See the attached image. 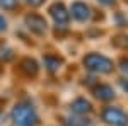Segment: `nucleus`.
Returning a JSON list of instances; mask_svg holds the SVG:
<instances>
[{
  "label": "nucleus",
  "mask_w": 128,
  "mask_h": 126,
  "mask_svg": "<svg viewBox=\"0 0 128 126\" xmlns=\"http://www.w3.org/2000/svg\"><path fill=\"white\" fill-rule=\"evenodd\" d=\"M12 125L14 126H36L40 123V118L36 114V109L29 102H19L12 109Z\"/></svg>",
  "instance_id": "f257e3e1"
},
{
  "label": "nucleus",
  "mask_w": 128,
  "mask_h": 126,
  "mask_svg": "<svg viewBox=\"0 0 128 126\" xmlns=\"http://www.w3.org/2000/svg\"><path fill=\"white\" fill-rule=\"evenodd\" d=\"M84 67L94 72V73H109L113 72V61L104 56V55H99V53H89L87 56L84 58Z\"/></svg>",
  "instance_id": "f03ea898"
},
{
  "label": "nucleus",
  "mask_w": 128,
  "mask_h": 126,
  "mask_svg": "<svg viewBox=\"0 0 128 126\" xmlns=\"http://www.w3.org/2000/svg\"><path fill=\"white\" fill-rule=\"evenodd\" d=\"M101 118L109 126H128V114L120 107H104Z\"/></svg>",
  "instance_id": "7ed1b4c3"
},
{
  "label": "nucleus",
  "mask_w": 128,
  "mask_h": 126,
  "mask_svg": "<svg viewBox=\"0 0 128 126\" xmlns=\"http://www.w3.org/2000/svg\"><path fill=\"white\" fill-rule=\"evenodd\" d=\"M50 15L53 17V20L56 22V26H60V27L67 26V22H68V19H70L68 10L65 9V5L60 3V2H55V3L50 7Z\"/></svg>",
  "instance_id": "20e7f679"
},
{
  "label": "nucleus",
  "mask_w": 128,
  "mask_h": 126,
  "mask_svg": "<svg viewBox=\"0 0 128 126\" xmlns=\"http://www.w3.org/2000/svg\"><path fill=\"white\" fill-rule=\"evenodd\" d=\"M26 26L32 32H36V34H44L46 27H48L44 17H41L40 14H29V15H26Z\"/></svg>",
  "instance_id": "39448f33"
},
{
  "label": "nucleus",
  "mask_w": 128,
  "mask_h": 126,
  "mask_svg": "<svg viewBox=\"0 0 128 126\" xmlns=\"http://www.w3.org/2000/svg\"><path fill=\"white\" fill-rule=\"evenodd\" d=\"M70 12H72V17L80 20V22H84L90 17V7L84 2H74L70 7Z\"/></svg>",
  "instance_id": "423d86ee"
},
{
  "label": "nucleus",
  "mask_w": 128,
  "mask_h": 126,
  "mask_svg": "<svg viewBox=\"0 0 128 126\" xmlns=\"http://www.w3.org/2000/svg\"><path fill=\"white\" fill-rule=\"evenodd\" d=\"M70 109H72V113L75 116H86V114H89L92 111V104L89 102L86 97H79V99H75L70 104Z\"/></svg>",
  "instance_id": "0eeeda50"
},
{
  "label": "nucleus",
  "mask_w": 128,
  "mask_h": 126,
  "mask_svg": "<svg viewBox=\"0 0 128 126\" xmlns=\"http://www.w3.org/2000/svg\"><path fill=\"white\" fill-rule=\"evenodd\" d=\"M94 96L99 101H111V99H114V90L106 84H101V85L94 87Z\"/></svg>",
  "instance_id": "6e6552de"
},
{
  "label": "nucleus",
  "mask_w": 128,
  "mask_h": 126,
  "mask_svg": "<svg viewBox=\"0 0 128 126\" xmlns=\"http://www.w3.org/2000/svg\"><path fill=\"white\" fill-rule=\"evenodd\" d=\"M20 70H22L26 75H29V77H36L40 67H38V63H36L32 58H24L22 61H20Z\"/></svg>",
  "instance_id": "1a4fd4ad"
},
{
  "label": "nucleus",
  "mask_w": 128,
  "mask_h": 126,
  "mask_svg": "<svg viewBox=\"0 0 128 126\" xmlns=\"http://www.w3.org/2000/svg\"><path fill=\"white\" fill-rule=\"evenodd\" d=\"M43 63H44L48 72H58L60 67H62V60L58 56H53V55H46L43 58Z\"/></svg>",
  "instance_id": "9d476101"
},
{
  "label": "nucleus",
  "mask_w": 128,
  "mask_h": 126,
  "mask_svg": "<svg viewBox=\"0 0 128 126\" xmlns=\"http://www.w3.org/2000/svg\"><path fill=\"white\" fill-rule=\"evenodd\" d=\"M65 125L67 126H90V121L82 116H67L65 118Z\"/></svg>",
  "instance_id": "9b49d317"
},
{
  "label": "nucleus",
  "mask_w": 128,
  "mask_h": 126,
  "mask_svg": "<svg viewBox=\"0 0 128 126\" xmlns=\"http://www.w3.org/2000/svg\"><path fill=\"white\" fill-rule=\"evenodd\" d=\"M19 5V0H0V9L4 10H14Z\"/></svg>",
  "instance_id": "f8f14e48"
},
{
  "label": "nucleus",
  "mask_w": 128,
  "mask_h": 126,
  "mask_svg": "<svg viewBox=\"0 0 128 126\" xmlns=\"http://www.w3.org/2000/svg\"><path fill=\"white\" fill-rule=\"evenodd\" d=\"M0 56H2L4 60H12V58H14V51L9 49V48H5V49L0 51Z\"/></svg>",
  "instance_id": "ddd939ff"
},
{
  "label": "nucleus",
  "mask_w": 128,
  "mask_h": 126,
  "mask_svg": "<svg viewBox=\"0 0 128 126\" xmlns=\"http://www.w3.org/2000/svg\"><path fill=\"white\" fill-rule=\"evenodd\" d=\"M120 70L123 72V75L128 77V58H123L121 61H120Z\"/></svg>",
  "instance_id": "4468645a"
},
{
  "label": "nucleus",
  "mask_w": 128,
  "mask_h": 126,
  "mask_svg": "<svg viewBox=\"0 0 128 126\" xmlns=\"http://www.w3.org/2000/svg\"><path fill=\"white\" fill-rule=\"evenodd\" d=\"M7 31V20L4 15H0V32H5Z\"/></svg>",
  "instance_id": "2eb2a0df"
},
{
  "label": "nucleus",
  "mask_w": 128,
  "mask_h": 126,
  "mask_svg": "<svg viewBox=\"0 0 128 126\" xmlns=\"http://www.w3.org/2000/svg\"><path fill=\"white\" fill-rule=\"evenodd\" d=\"M44 0H26V3H29L31 7H40Z\"/></svg>",
  "instance_id": "dca6fc26"
},
{
  "label": "nucleus",
  "mask_w": 128,
  "mask_h": 126,
  "mask_svg": "<svg viewBox=\"0 0 128 126\" xmlns=\"http://www.w3.org/2000/svg\"><path fill=\"white\" fill-rule=\"evenodd\" d=\"M101 3H104V5H111V3H114L116 0H99Z\"/></svg>",
  "instance_id": "f3484780"
},
{
  "label": "nucleus",
  "mask_w": 128,
  "mask_h": 126,
  "mask_svg": "<svg viewBox=\"0 0 128 126\" xmlns=\"http://www.w3.org/2000/svg\"><path fill=\"white\" fill-rule=\"evenodd\" d=\"M121 85H123V89L128 90V80H121Z\"/></svg>",
  "instance_id": "a211bd4d"
}]
</instances>
